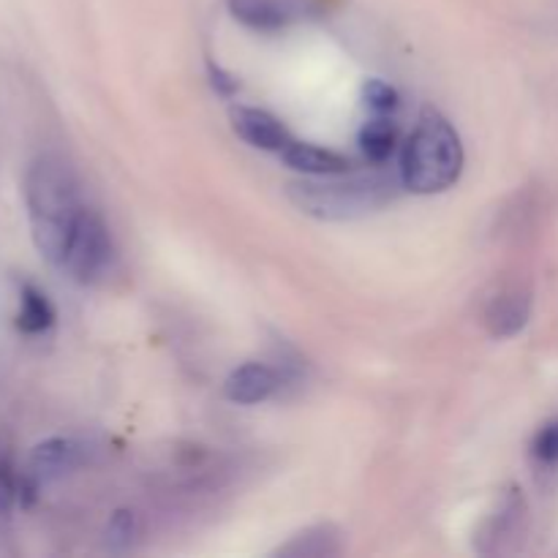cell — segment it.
I'll list each match as a JSON object with an SVG mask.
<instances>
[{
    "instance_id": "6da1fadb",
    "label": "cell",
    "mask_w": 558,
    "mask_h": 558,
    "mask_svg": "<svg viewBox=\"0 0 558 558\" xmlns=\"http://www.w3.org/2000/svg\"><path fill=\"white\" fill-rule=\"evenodd\" d=\"M25 207L33 243L49 265L60 267L65 243L85 210L80 180L71 163L58 153H41L25 174Z\"/></svg>"
},
{
    "instance_id": "7a4b0ae2",
    "label": "cell",
    "mask_w": 558,
    "mask_h": 558,
    "mask_svg": "<svg viewBox=\"0 0 558 558\" xmlns=\"http://www.w3.org/2000/svg\"><path fill=\"white\" fill-rule=\"evenodd\" d=\"M403 189L401 172L371 169L360 174H325L289 183L287 196L300 213L319 221H354L392 205Z\"/></svg>"
},
{
    "instance_id": "3957f363",
    "label": "cell",
    "mask_w": 558,
    "mask_h": 558,
    "mask_svg": "<svg viewBox=\"0 0 558 558\" xmlns=\"http://www.w3.org/2000/svg\"><path fill=\"white\" fill-rule=\"evenodd\" d=\"M463 172V145L450 120L436 109H425L403 145L401 180L412 194H441L452 189Z\"/></svg>"
},
{
    "instance_id": "277c9868",
    "label": "cell",
    "mask_w": 558,
    "mask_h": 558,
    "mask_svg": "<svg viewBox=\"0 0 558 558\" xmlns=\"http://www.w3.org/2000/svg\"><path fill=\"white\" fill-rule=\"evenodd\" d=\"M112 262V234H109L104 218L93 207H85L80 221H76L74 232H71L69 243H65L63 262H60L58 270L74 278L76 283H96L107 276Z\"/></svg>"
},
{
    "instance_id": "5b68a950",
    "label": "cell",
    "mask_w": 558,
    "mask_h": 558,
    "mask_svg": "<svg viewBox=\"0 0 558 558\" xmlns=\"http://www.w3.org/2000/svg\"><path fill=\"white\" fill-rule=\"evenodd\" d=\"M85 445L74 439H47L33 450L31 461H27L25 477L20 480V496L22 501H33V496L49 483H58L60 477L71 474L85 463Z\"/></svg>"
},
{
    "instance_id": "8992f818",
    "label": "cell",
    "mask_w": 558,
    "mask_h": 558,
    "mask_svg": "<svg viewBox=\"0 0 558 558\" xmlns=\"http://www.w3.org/2000/svg\"><path fill=\"white\" fill-rule=\"evenodd\" d=\"M229 14L259 33H278L308 14V0H227Z\"/></svg>"
},
{
    "instance_id": "52a82bcc",
    "label": "cell",
    "mask_w": 558,
    "mask_h": 558,
    "mask_svg": "<svg viewBox=\"0 0 558 558\" xmlns=\"http://www.w3.org/2000/svg\"><path fill=\"white\" fill-rule=\"evenodd\" d=\"M234 134L245 140L248 145L259 147V150H276L281 153L283 147L292 142L287 125L276 118V114L265 112V109L254 107H238L232 112Z\"/></svg>"
},
{
    "instance_id": "ba28073f",
    "label": "cell",
    "mask_w": 558,
    "mask_h": 558,
    "mask_svg": "<svg viewBox=\"0 0 558 558\" xmlns=\"http://www.w3.org/2000/svg\"><path fill=\"white\" fill-rule=\"evenodd\" d=\"M278 387H281V374L276 368L265 363H245L229 374L223 392H227L232 403L254 407V403H262L270 396H276Z\"/></svg>"
},
{
    "instance_id": "9c48e42d",
    "label": "cell",
    "mask_w": 558,
    "mask_h": 558,
    "mask_svg": "<svg viewBox=\"0 0 558 558\" xmlns=\"http://www.w3.org/2000/svg\"><path fill=\"white\" fill-rule=\"evenodd\" d=\"M532 316V298L523 289H505L496 298H490L488 308H485V325H488L490 336L496 338H512L529 325Z\"/></svg>"
},
{
    "instance_id": "30bf717a",
    "label": "cell",
    "mask_w": 558,
    "mask_h": 558,
    "mask_svg": "<svg viewBox=\"0 0 558 558\" xmlns=\"http://www.w3.org/2000/svg\"><path fill=\"white\" fill-rule=\"evenodd\" d=\"M281 161L294 172H303L305 178H325V174L349 172V158L327 147L308 145V142H289L281 150Z\"/></svg>"
},
{
    "instance_id": "8fae6325",
    "label": "cell",
    "mask_w": 558,
    "mask_h": 558,
    "mask_svg": "<svg viewBox=\"0 0 558 558\" xmlns=\"http://www.w3.org/2000/svg\"><path fill=\"white\" fill-rule=\"evenodd\" d=\"M54 325V305L47 294L33 283L20 287V308H16V330L25 336H44Z\"/></svg>"
},
{
    "instance_id": "7c38bea8",
    "label": "cell",
    "mask_w": 558,
    "mask_h": 558,
    "mask_svg": "<svg viewBox=\"0 0 558 558\" xmlns=\"http://www.w3.org/2000/svg\"><path fill=\"white\" fill-rule=\"evenodd\" d=\"M341 554V534L332 526L305 529L303 534H294L287 545L276 550V556L289 558H327Z\"/></svg>"
},
{
    "instance_id": "4fadbf2b",
    "label": "cell",
    "mask_w": 558,
    "mask_h": 558,
    "mask_svg": "<svg viewBox=\"0 0 558 558\" xmlns=\"http://www.w3.org/2000/svg\"><path fill=\"white\" fill-rule=\"evenodd\" d=\"M396 142L398 129L390 118H376V114H371V120L360 131V147H363L365 158L371 163H376V167L390 161L392 153H396Z\"/></svg>"
},
{
    "instance_id": "5bb4252c",
    "label": "cell",
    "mask_w": 558,
    "mask_h": 558,
    "mask_svg": "<svg viewBox=\"0 0 558 558\" xmlns=\"http://www.w3.org/2000/svg\"><path fill=\"white\" fill-rule=\"evenodd\" d=\"M521 515H523V499H521V496H518V494L507 496V499L501 501L499 512H496V515L490 518L488 523H485L483 539H488V543H490L488 550H499L501 543H505V539H510V534L515 532Z\"/></svg>"
},
{
    "instance_id": "9a60e30c",
    "label": "cell",
    "mask_w": 558,
    "mask_h": 558,
    "mask_svg": "<svg viewBox=\"0 0 558 558\" xmlns=\"http://www.w3.org/2000/svg\"><path fill=\"white\" fill-rule=\"evenodd\" d=\"M16 501H22L20 477L14 474V466H11L9 458L0 456V539L9 537L11 515H14Z\"/></svg>"
},
{
    "instance_id": "2e32d148",
    "label": "cell",
    "mask_w": 558,
    "mask_h": 558,
    "mask_svg": "<svg viewBox=\"0 0 558 558\" xmlns=\"http://www.w3.org/2000/svg\"><path fill=\"white\" fill-rule=\"evenodd\" d=\"M398 93L396 87L387 85L385 80H368L363 85V107L376 118H390L398 109Z\"/></svg>"
},
{
    "instance_id": "e0dca14e",
    "label": "cell",
    "mask_w": 558,
    "mask_h": 558,
    "mask_svg": "<svg viewBox=\"0 0 558 558\" xmlns=\"http://www.w3.org/2000/svg\"><path fill=\"white\" fill-rule=\"evenodd\" d=\"M136 537V518L131 512L118 510L112 518H109L107 529H104V545H107L112 554H123V550L131 548Z\"/></svg>"
},
{
    "instance_id": "ac0fdd59",
    "label": "cell",
    "mask_w": 558,
    "mask_h": 558,
    "mask_svg": "<svg viewBox=\"0 0 558 558\" xmlns=\"http://www.w3.org/2000/svg\"><path fill=\"white\" fill-rule=\"evenodd\" d=\"M534 456H537V461L543 463H558V420L556 423L545 425L543 430L537 434V439H534Z\"/></svg>"
},
{
    "instance_id": "d6986e66",
    "label": "cell",
    "mask_w": 558,
    "mask_h": 558,
    "mask_svg": "<svg viewBox=\"0 0 558 558\" xmlns=\"http://www.w3.org/2000/svg\"><path fill=\"white\" fill-rule=\"evenodd\" d=\"M210 74H213V85H216L223 96H229V93L238 90V80H232L229 74H223L221 69H210Z\"/></svg>"
}]
</instances>
